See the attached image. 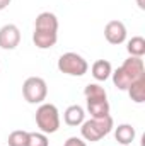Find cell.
Wrapping results in <instances>:
<instances>
[{"label":"cell","mask_w":145,"mask_h":146,"mask_svg":"<svg viewBox=\"0 0 145 146\" xmlns=\"http://www.w3.org/2000/svg\"><path fill=\"white\" fill-rule=\"evenodd\" d=\"M113 75V83L119 88V90H126L133 82L140 80L145 76V65L142 58L137 56H130L128 60L123 61V65L111 73Z\"/></svg>","instance_id":"cell-1"},{"label":"cell","mask_w":145,"mask_h":146,"mask_svg":"<svg viewBox=\"0 0 145 146\" xmlns=\"http://www.w3.org/2000/svg\"><path fill=\"white\" fill-rule=\"evenodd\" d=\"M113 129V117H92L89 121L82 122L80 127V134L85 141H99L104 136H108Z\"/></svg>","instance_id":"cell-2"},{"label":"cell","mask_w":145,"mask_h":146,"mask_svg":"<svg viewBox=\"0 0 145 146\" xmlns=\"http://www.w3.org/2000/svg\"><path fill=\"white\" fill-rule=\"evenodd\" d=\"M36 124L44 134H53L60 127V114L56 106L53 104H41L36 110Z\"/></svg>","instance_id":"cell-3"},{"label":"cell","mask_w":145,"mask_h":146,"mask_svg":"<svg viewBox=\"0 0 145 146\" xmlns=\"http://www.w3.org/2000/svg\"><path fill=\"white\" fill-rule=\"evenodd\" d=\"M58 70L62 73L72 75V76H82V75L87 73L89 65H87V61L80 54H77V53H65L58 60Z\"/></svg>","instance_id":"cell-4"},{"label":"cell","mask_w":145,"mask_h":146,"mask_svg":"<svg viewBox=\"0 0 145 146\" xmlns=\"http://www.w3.org/2000/svg\"><path fill=\"white\" fill-rule=\"evenodd\" d=\"M22 95L29 104H41L48 95L46 82L39 76H29L22 85Z\"/></svg>","instance_id":"cell-5"},{"label":"cell","mask_w":145,"mask_h":146,"mask_svg":"<svg viewBox=\"0 0 145 146\" xmlns=\"http://www.w3.org/2000/svg\"><path fill=\"white\" fill-rule=\"evenodd\" d=\"M21 42V31L14 24H5L0 27V48L2 49H15Z\"/></svg>","instance_id":"cell-6"},{"label":"cell","mask_w":145,"mask_h":146,"mask_svg":"<svg viewBox=\"0 0 145 146\" xmlns=\"http://www.w3.org/2000/svg\"><path fill=\"white\" fill-rule=\"evenodd\" d=\"M104 37L109 44H121L126 39V27L121 21H109L104 27Z\"/></svg>","instance_id":"cell-7"},{"label":"cell","mask_w":145,"mask_h":146,"mask_svg":"<svg viewBox=\"0 0 145 146\" xmlns=\"http://www.w3.org/2000/svg\"><path fill=\"white\" fill-rule=\"evenodd\" d=\"M58 39V31H43V29H34L33 33V42L39 49H48L56 44Z\"/></svg>","instance_id":"cell-8"},{"label":"cell","mask_w":145,"mask_h":146,"mask_svg":"<svg viewBox=\"0 0 145 146\" xmlns=\"http://www.w3.org/2000/svg\"><path fill=\"white\" fill-rule=\"evenodd\" d=\"M87 100V110L92 117H106L109 115V102L108 97H92Z\"/></svg>","instance_id":"cell-9"},{"label":"cell","mask_w":145,"mask_h":146,"mask_svg":"<svg viewBox=\"0 0 145 146\" xmlns=\"http://www.w3.org/2000/svg\"><path fill=\"white\" fill-rule=\"evenodd\" d=\"M34 29H43V31H58V19L51 12H41L36 17Z\"/></svg>","instance_id":"cell-10"},{"label":"cell","mask_w":145,"mask_h":146,"mask_svg":"<svg viewBox=\"0 0 145 146\" xmlns=\"http://www.w3.org/2000/svg\"><path fill=\"white\" fill-rule=\"evenodd\" d=\"M84 119H85V112H84V109L80 106H77V104L67 107L65 114H63V121L68 126H80L84 122Z\"/></svg>","instance_id":"cell-11"},{"label":"cell","mask_w":145,"mask_h":146,"mask_svg":"<svg viewBox=\"0 0 145 146\" xmlns=\"http://www.w3.org/2000/svg\"><path fill=\"white\" fill-rule=\"evenodd\" d=\"M114 138L119 145H132L135 139V127L132 124H119L114 131Z\"/></svg>","instance_id":"cell-12"},{"label":"cell","mask_w":145,"mask_h":146,"mask_svg":"<svg viewBox=\"0 0 145 146\" xmlns=\"http://www.w3.org/2000/svg\"><path fill=\"white\" fill-rule=\"evenodd\" d=\"M91 72H92V76L97 82H104V80H108L109 76H111L113 68H111V63L109 61H106V60H97V61H94Z\"/></svg>","instance_id":"cell-13"},{"label":"cell","mask_w":145,"mask_h":146,"mask_svg":"<svg viewBox=\"0 0 145 146\" xmlns=\"http://www.w3.org/2000/svg\"><path fill=\"white\" fill-rule=\"evenodd\" d=\"M126 90H128V95H130V99L133 102H137V104L145 102V76L137 80V82H133Z\"/></svg>","instance_id":"cell-14"},{"label":"cell","mask_w":145,"mask_h":146,"mask_svg":"<svg viewBox=\"0 0 145 146\" xmlns=\"http://www.w3.org/2000/svg\"><path fill=\"white\" fill-rule=\"evenodd\" d=\"M130 56H137V58H142L145 54V39L142 36H135L128 41V46H126Z\"/></svg>","instance_id":"cell-15"},{"label":"cell","mask_w":145,"mask_h":146,"mask_svg":"<svg viewBox=\"0 0 145 146\" xmlns=\"http://www.w3.org/2000/svg\"><path fill=\"white\" fill-rule=\"evenodd\" d=\"M9 146H29V133L28 131H12L7 139Z\"/></svg>","instance_id":"cell-16"},{"label":"cell","mask_w":145,"mask_h":146,"mask_svg":"<svg viewBox=\"0 0 145 146\" xmlns=\"http://www.w3.org/2000/svg\"><path fill=\"white\" fill-rule=\"evenodd\" d=\"M48 138L44 133H29V146H48Z\"/></svg>","instance_id":"cell-17"},{"label":"cell","mask_w":145,"mask_h":146,"mask_svg":"<svg viewBox=\"0 0 145 146\" xmlns=\"http://www.w3.org/2000/svg\"><path fill=\"white\" fill-rule=\"evenodd\" d=\"M63 146H87V145H85V141H84L82 138L72 136V138H68V139L65 141V145Z\"/></svg>","instance_id":"cell-18"},{"label":"cell","mask_w":145,"mask_h":146,"mask_svg":"<svg viewBox=\"0 0 145 146\" xmlns=\"http://www.w3.org/2000/svg\"><path fill=\"white\" fill-rule=\"evenodd\" d=\"M10 2H12V0H0V10L7 9V7L10 5Z\"/></svg>","instance_id":"cell-19"},{"label":"cell","mask_w":145,"mask_h":146,"mask_svg":"<svg viewBox=\"0 0 145 146\" xmlns=\"http://www.w3.org/2000/svg\"><path fill=\"white\" fill-rule=\"evenodd\" d=\"M138 7H140V9H145V3H144V0H138Z\"/></svg>","instance_id":"cell-20"}]
</instances>
